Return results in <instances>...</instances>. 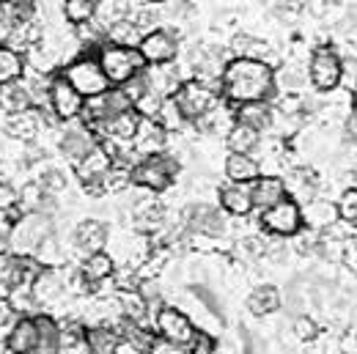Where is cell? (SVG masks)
<instances>
[{
    "label": "cell",
    "mask_w": 357,
    "mask_h": 354,
    "mask_svg": "<svg viewBox=\"0 0 357 354\" xmlns=\"http://www.w3.org/2000/svg\"><path fill=\"white\" fill-rule=\"evenodd\" d=\"M116 354H149V352H143V349H137V346H132L130 341H121V346L116 349Z\"/></svg>",
    "instance_id": "53"
},
{
    "label": "cell",
    "mask_w": 357,
    "mask_h": 354,
    "mask_svg": "<svg viewBox=\"0 0 357 354\" xmlns=\"http://www.w3.org/2000/svg\"><path fill=\"white\" fill-rule=\"evenodd\" d=\"M245 308L250 310V316L256 318H269L272 313L283 308V291L272 283H259L250 288L248 300H245Z\"/></svg>",
    "instance_id": "24"
},
{
    "label": "cell",
    "mask_w": 357,
    "mask_h": 354,
    "mask_svg": "<svg viewBox=\"0 0 357 354\" xmlns=\"http://www.w3.org/2000/svg\"><path fill=\"white\" fill-rule=\"evenodd\" d=\"M220 96L231 107L275 99V66L250 58H231L220 80Z\"/></svg>",
    "instance_id": "1"
},
{
    "label": "cell",
    "mask_w": 357,
    "mask_h": 354,
    "mask_svg": "<svg viewBox=\"0 0 357 354\" xmlns=\"http://www.w3.org/2000/svg\"><path fill=\"white\" fill-rule=\"evenodd\" d=\"M25 72H28L25 52H20L17 47L11 45H0V86L22 80Z\"/></svg>",
    "instance_id": "36"
},
{
    "label": "cell",
    "mask_w": 357,
    "mask_h": 354,
    "mask_svg": "<svg viewBox=\"0 0 357 354\" xmlns=\"http://www.w3.org/2000/svg\"><path fill=\"white\" fill-rule=\"evenodd\" d=\"M341 83H347L349 88L357 86V55L341 58Z\"/></svg>",
    "instance_id": "49"
},
{
    "label": "cell",
    "mask_w": 357,
    "mask_h": 354,
    "mask_svg": "<svg viewBox=\"0 0 357 354\" xmlns=\"http://www.w3.org/2000/svg\"><path fill=\"white\" fill-rule=\"evenodd\" d=\"M261 137H264V134L256 132L253 127L234 121V124H231V130L223 134V143L231 154H256V148H259Z\"/></svg>",
    "instance_id": "34"
},
{
    "label": "cell",
    "mask_w": 357,
    "mask_h": 354,
    "mask_svg": "<svg viewBox=\"0 0 357 354\" xmlns=\"http://www.w3.org/2000/svg\"><path fill=\"white\" fill-rule=\"evenodd\" d=\"M33 107V96L25 86V80L0 86V113H22Z\"/></svg>",
    "instance_id": "37"
},
{
    "label": "cell",
    "mask_w": 357,
    "mask_h": 354,
    "mask_svg": "<svg viewBox=\"0 0 357 354\" xmlns=\"http://www.w3.org/2000/svg\"><path fill=\"white\" fill-rule=\"evenodd\" d=\"M55 354H89L86 344V324L80 318H63L58 332V349Z\"/></svg>",
    "instance_id": "32"
},
{
    "label": "cell",
    "mask_w": 357,
    "mask_h": 354,
    "mask_svg": "<svg viewBox=\"0 0 357 354\" xmlns=\"http://www.w3.org/2000/svg\"><path fill=\"white\" fill-rule=\"evenodd\" d=\"M267 256V236L264 233H245L234 242V259L245 266H256Z\"/></svg>",
    "instance_id": "35"
},
{
    "label": "cell",
    "mask_w": 357,
    "mask_h": 354,
    "mask_svg": "<svg viewBox=\"0 0 357 354\" xmlns=\"http://www.w3.org/2000/svg\"><path fill=\"white\" fill-rule=\"evenodd\" d=\"M228 49L234 52V58H250V61H264L269 66H275V49L269 42H264L261 36H253V33H245V31H239V33H234V39H231V45Z\"/></svg>",
    "instance_id": "26"
},
{
    "label": "cell",
    "mask_w": 357,
    "mask_h": 354,
    "mask_svg": "<svg viewBox=\"0 0 357 354\" xmlns=\"http://www.w3.org/2000/svg\"><path fill=\"white\" fill-rule=\"evenodd\" d=\"M99 143V134L93 132V127L86 124L83 118H75V121H63L61 130H58V140H55V151L66 160V162H77L89 154L91 148Z\"/></svg>",
    "instance_id": "11"
},
{
    "label": "cell",
    "mask_w": 357,
    "mask_h": 354,
    "mask_svg": "<svg viewBox=\"0 0 357 354\" xmlns=\"http://www.w3.org/2000/svg\"><path fill=\"white\" fill-rule=\"evenodd\" d=\"M190 354H220V341L212 335V332H204L198 330V335L192 338V344L187 346Z\"/></svg>",
    "instance_id": "47"
},
{
    "label": "cell",
    "mask_w": 357,
    "mask_h": 354,
    "mask_svg": "<svg viewBox=\"0 0 357 354\" xmlns=\"http://www.w3.org/2000/svg\"><path fill=\"white\" fill-rule=\"evenodd\" d=\"M89 354H116L121 346V332L110 324H86Z\"/></svg>",
    "instance_id": "33"
},
{
    "label": "cell",
    "mask_w": 357,
    "mask_h": 354,
    "mask_svg": "<svg viewBox=\"0 0 357 354\" xmlns=\"http://www.w3.org/2000/svg\"><path fill=\"white\" fill-rule=\"evenodd\" d=\"M75 269H77V277L83 280V286H86V288L99 291L102 286H107V283L113 280V275H116V269H119V266H116L113 256H110L107 250H99V253L83 256Z\"/></svg>",
    "instance_id": "17"
},
{
    "label": "cell",
    "mask_w": 357,
    "mask_h": 354,
    "mask_svg": "<svg viewBox=\"0 0 357 354\" xmlns=\"http://www.w3.org/2000/svg\"><path fill=\"white\" fill-rule=\"evenodd\" d=\"M352 93H355V105H357V86H355V88H352Z\"/></svg>",
    "instance_id": "56"
},
{
    "label": "cell",
    "mask_w": 357,
    "mask_h": 354,
    "mask_svg": "<svg viewBox=\"0 0 357 354\" xmlns=\"http://www.w3.org/2000/svg\"><path fill=\"white\" fill-rule=\"evenodd\" d=\"M0 3H3V6H11V3H14V0H0Z\"/></svg>",
    "instance_id": "55"
},
{
    "label": "cell",
    "mask_w": 357,
    "mask_h": 354,
    "mask_svg": "<svg viewBox=\"0 0 357 354\" xmlns=\"http://www.w3.org/2000/svg\"><path fill=\"white\" fill-rule=\"evenodd\" d=\"M168 140H171V134L165 132L154 118H140L137 132H135L130 146H132V151L140 160V157H151V154L168 151Z\"/></svg>",
    "instance_id": "21"
},
{
    "label": "cell",
    "mask_w": 357,
    "mask_h": 354,
    "mask_svg": "<svg viewBox=\"0 0 357 354\" xmlns=\"http://www.w3.org/2000/svg\"><path fill=\"white\" fill-rule=\"evenodd\" d=\"M140 39H143V31L135 25L130 17L119 20V22L110 25L107 33H105V42H107V45H119V47H137Z\"/></svg>",
    "instance_id": "40"
},
{
    "label": "cell",
    "mask_w": 357,
    "mask_h": 354,
    "mask_svg": "<svg viewBox=\"0 0 357 354\" xmlns=\"http://www.w3.org/2000/svg\"><path fill=\"white\" fill-rule=\"evenodd\" d=\"M300 209H303V228L316 231V233H324V231H330L338 222V209L330 201L313 198L308 203H303Z\"/></svg>",
    "instance_id": "29"
},
{
    "label": "cell",
    "mask_w": 357,
    "mask_h": 354,
    "mask_svg": "<svg viewBox=\"0 0 357 354\" xmlns=\"http://www.w3.org/2000/svg\"><path fill=\"white\" fill-rule=\"evenodd\" d=\"M124 17H127V3H124V0H96L91 28H96V31L105 36L107 28L116 25L119 20H124Z\"/></svg>",
    "instance_id": "38"
},
{
    "label": "cell",
    "mask_w": 357,
    "mask_h": 354,
    "mask_svg": "<svg viewBox=\"0 0 357 354\" xmlns=\"http://www.w3.org/2000/svg\"><path fill=\"white\" fill-rule=\"evenodd\" d=\"M93 8H96V0H63L61 3V17L72 28H83V25H91Z\"/></svg>",
    "instance_id": "41"
},
{
    "label": "cell",
    "mask_w": 357,
    "mask_h": 354,
    "mask_svg": "<svg viewBox=\"0 0 357 354\" xmlns=\"http://www.w3.org/2000/svg\"><path fill=\"white\" fill-rule=\"evenodd\" d=\"M55 215L50 212H20L11 222V245L14 256H33V250L55 231Z\"/></svg>",
    "instance_id": "3"
},
{
    "label": "cell",
    "mask_w": 357,
    "mask_h": 354,
    "mask_svg": "<svg viewBox=\"0 0 357 354\" xmlns=\"http://www.w3.org/2000/svg\"><path fill=\"white\" fill-rule=\"evenodd\" d=\"M113 165H116V162H113L110 148L99 140L83 160H77V162L72 165V174H75V178H77L86 190L96 192V195H102V192H99V184H102V178L110 174Z\"/></svg>",
    "instance_id": "15"
},
{
    "label": "cell",
    "mask_w": 357,
    "mask_h": 354,
    "mask_svg": "<svg viewBox=\"0 0 357 354\" xmlns=\"http://www.w3.org/2000/svg\"><path fill=\"white\" fill-rule=\"evenodd\" d=\"M61 75L80 91V96H86V99L99 96V93H105V91L110 88V80L105 77V72H102V66L96 61V52H80L77 58H72L61 69Z\"/></svg>",
    "instance_id": "6"
},
{
    "label": "cell",
    "mask_w": 357,
    "mask_h": 354,
    "mask_svg": "<svg viewBox=\"0 0 357 354\" xmlns=\"http://www.w3.org/2000/svg\"><path fill=\"white\" fill-rule=\"evenodd\" d=\"M0 354H8V349H6V338H0Z\"/></svg>",
    "instance_id": "54"
},
{
    "label": "cell",
    "mask_w": 357,
    "mask_h": 354,
    "mask_svg": "<svg viewBox=\"0 0 357 354\" xmlns=\"http://www.w3.org/2000/svg\"><path fill=\"white\" fill-rule=\"evenodd\" d=\"M154 121H157L168 134H181L184 127H190L187 118H184V113L178 110V105L174 102V96H168V99L162 102V107H160V113L154 116Z\"/></svg>",
    "instance_id": "42"
},
{
    "label": "cell",
    "mask_w": 357,
    "mask_h": 354,
    "mask_svg": "<svg viewBox=\"0 0 357 354\" xmlns=\"http://www.w3.org/2000/svg\"><path fill=\"white\" fill-rule=\"evenodd\" d=\"M151 327H154V332H157L160 341L181 346V349H187L192 344V338L198 335L195 321L178 308V305H162V308L154 313Z\"/></svg>",
    "instance_id": "7"
},
{
    "label": "cell",
    "mask_w": 357,
    "mask_h": 354,
    "mask_svg": "<svg viewBox=\"0 0 357 354\" xmlns=\"http://www.w3.org/2000/svg\"><path fill=\"white\" fill-rule=\"evenodd\" d=\"M107 236H110V225L102 217H83L72 225L69 231V245H72V259H83L91 253H99L107 247Z\"/></svg>",
    "instance_id": "13"
},
{
    "label": "cell",
    "mask_w": 357,
    "mask_h": 354,
    "mask_svg": "<svg viewBox=\"0 0 357 354\" xmlns=\"http://www.w3.org/2000/svg\"><path fill=\"white\" fill-rule=\"evenodd\" d=\"M96 61H99L105 77L110 80V86H124L127 80H132L137 72L146 69L137 47H119L105 42L96 49Z\"/></svg>",
    "instance_id": "5"
},
{
    "label": "cell",
    "mask_w": 357,
    "mask_h": 354,
    "mask_svg": "<svg viewBox=\"0 0 357 354\" xmlns=\"http://www.w3.org/2000/svg\"><path fill=\"white\" fill-rule=\"evenodd\" d=\"M280 178L286 187V198H291L294 203L303 206L313 198H319V178L311 168H289Z\"/></svg>",
    "instance_id": "22"
},
{
    "label": "cell",
    "mask_w": 357,
    "mask_h": 354,
    "mask_svg": "<svg viewBox=\"0 0 357 354\" xmlns=\"http://www.w3.org/2000/svg\"><path fill=\"white\" fill-rule=\"evenodd\" d=\"M231 220L218 203H209L204 198L187 201L181 206V222L190 233L195 236H209V239H223L231 231Z\"/></svg>",
    "instance_id": "4"
},
{
    "label": "cell",
    "mask_w": 357,
    "mask_h": 354,
    "mask_svg": "<svg viewBox=\"0 0 357 354\" xmlns=\"http://www.w3.org/2000/svg\"><path fill=\"white\" fill-rule=\"evenodd\" d=\"M259 228L261 233L275 239H291L303 231V209L291 198H283L280 203L259 212Z\"/></svg>",
    "instance_id": "8"
},
{
    "label": "cell",
    "mask_w": 357,
    "mask_h": 354,
    "mask_svg": "<svg viewBox=\"0 0 357 354\" xmlns=\"http://www.w3.org/2000/svg\"><path fill=\"white\" fill-rule=\"evenodd\" d=\"M137 124H140V116L135 110H124L113 118L93 124V132L99 134V140L105 146H130L135 132H137Z\"/></svg>",
    "instance_id": "18"
},
{
    "label": "cell",
    "mask_w": 357,
    "mask_h": 354,
    "mask_svg": "<svg viewBox=\"0 0 357 354\" xmlns=\"http://www.w3.org/2000/svg\"><path fill=\"white\" fill-rule=\"evenodd\" d=\"M20 318V313L14 310V305L8 302V297L6 294H0V338H6L8 335V330L14 327V321Z\"/></svg>",
    "instance_id": "48"
},
{
    "label": "cell",
    "mask_w": 357,
    "mask_h": 354,
    "mask_svg": "<svg viewBox=\"0 0 357 354\" xmlns=\"http://www.w3.org/2000/svg\"><path fill=\"white\" fill-rule=\"evenodd\" d=\"M36 327H39L36 354H55V349H58V332H61V318L42 310V313H36Z\"/></svg>",
    "instance_id": "39"
},
{
    "label": "cell",
    "mask_w": 357,
    "mask_h": 354,
    "mask_svg": "<svg viewBox=\"0 0 357 354\" xmlns=\"http://www.w3.org/2000/svg\"><path fill=\"white\" fill-rule=\"evenodd\" d=\"M137 52L143 58L146 66H162V63H174L181 52V42H178L176 31L171 28H154V31H146Z\"/></svg>",
    "instance_id": "14"
},
{
    "label": "cell",
    "mask_w": 357,
    "mask_h": 354,
    "mask_svg": "<svg viewBox=\"0 0 357 354\" xmlns=\"http://www.w3.org/2000/svg\"><path fill=\"white\" fill-rule=\"evenodd\" d=\"M338 209V220L344 222H357V187H347L335 203Z\"/></svg>",
    "instance_id": "46"
},
{
    "label": "cell",
    "mask_w": 357,
    "mask_h": 354,
    "mask_svg": "<svg viewBox=\"0 0 357 354\" xmlns=\"http://www.w3.org/2000/svg\"><path fill=\"white\" fill-rule=\"evenodd\" d=\"M264 11L278 22H294L303 14V0H264Z\"/></svg>",
    "instance_id": "43"
},
{
    "label": "cell",
    "mask_w": 357,
    "mask_h": 354,
    "mask_svg": "<svg viewBox=\"0 0 357 354\" xmlns=\"http://www.w3.org/2000/svg\"><path fill=\"white\" fill-rule=\"evenodd\" d=\"M14 25H17V20H14L11 8L0 3V45H6V42H8V36H11Z\"/></svg>",
    "instance_id": "50"
},
{
    "label": "cell",
    "mask_w": 357,
    "mask_h": 354,
    "mask_svg": "<svg viewBox=\"0 0 357 354\" xmlns=\"http://www.w3.org/2000/svg\"><path fill=\"white\" fill-rule=\"evenodd\" d=\"M47 102H50V113L63 124V121H75L83 116L86 107V96H80V91L75 88L61 72L50 75L47 83Z\"/></svg>",
    "instance_id": "9"
},
{
    "label": "cell",
    "mask_w": 357,
    "mask_h": 354,
    "mask_svg": "<svg viewBox=\"0 0 357 354\" xmlns=\"http://www.w3.org/2000/svg\"><path fill=\"white\" fill-rule=\"evenodd\" d=\"M223 174L228 181H239V184H250L261 176V165L253 154H225Z\"/></svg>",
    "instance_id": "31"
},
{
    "label": "cell",
    "mask_w": 357,
    "mask_h": 354,
    "mask_svg": "<svg viewBox=\"0 0 357 354\" xmlns=\"http://www.w3.org/2000/svg\"><path fill=\"white\" fill-rule=\"evenodd\" d=\"M160 28H184L195 20L198 14V0H160Z\"/></svg>",
    "instance_id": "28"
},
{
    "label": "cell",
    "mask_w": 357,
    "mask_h": 354,
    "mask_svg": "<svg viewBox=\"0 0 357 354\" xmlns=\"http://www.w3.org/2000/svg\"><path fill=\"white\" fill-rule=\"evenodd\" d=\"M250 192H253V209L256 212H264L286 198L283 178L275 176V174H261L256 181H250Z\"/></svg>",
    "instance_id": "27"
},
{
    "label": "cell",
    "mask_w": 357,
    "mask_h": 354,
    "mask_svg": "<svg viewBox=\"0 0 357 354\" xmlns=\"http://www.w3.org/2000/svg\"><path fill=\"white\" fill-rule=\"evenodd\" d=\"M218 206L223 209L228 217L234 220H242V217H250L256 209H253V192H250V184H239V181H228L223 187H218Z\"/></svg>",
    "instance_id": "19"
},
{
    "label": "cell",
    "mask_w": 357,
    "mask_h": 354,
    "mask_svg": "<svg viewBox=\"0 0 357 354\" xmlns=\"http://www.w3.org/2000/svg\"><path fill=\"white\" fill-rule=\"evenodd\" d=\"M308 86L319 93H330L341 86V55L335 47H316L308 58Z\"/></svg>",
    "instance_id": "10"
},
{
    "label": "cell",
    "mask_w": 357,
    "mask_h": 354,
    "mask_svg": "<svg viewBox=\"0 0 357 354\" xmlns=\"http://www.w3.org/2000/svg\"><path fill=\"white\" fill-rule=\"evenodd\" d=\"M42 269H63V266H72V245L69 239H63V233L55 228L45 242L33 250L31 256Z\"/></svg>",
    "instance_id": "20"
},
{
    "label": "cell",
    "mask_w": 357,
    "mask_h": 354,
    "mask_svg": "<svg viewBox=\"0 0 357 354\" xmlns=\"http://www.w3.org/2000/svg\"><path fill=\"white\" fill-rule=\"evenodd\" d=\"M291 330H294V338H300V341H316L319 338V324L313 321L311 313L291 316Z\"/></svg>",
    "instance_id": "45"
},
{
    "label": "cell",
    "mask_w": 357,
    "mask_h": 354,
    "mask_svg": "<svg viewBox=\"0 0 357 354\" xmlns=\"http://www.w3.org/2000/svg\"><path fill=\"white\" fill-rule=\"evenodd\" d=\"M234 121L239 124H248L253 127L256 132L267 134L275 127V110H272V102L261 99V102H245V105H236L234 107Z\"/></svg>",
    "instance_id": "25"
},
{
    "label": "cell",
    "mask_w": 357,
    "mask_h": 354,
    "mask_svg": "<svg viewBox=\"0 0 357 354\" xmlns=\"http://www.w3.org/2000/svg\"><path fill=\"white\" fill-rule=\"evenodd\" d=\"M308 88V66L286 61L275 66V93H303Z\"/></svg>",
    "instance_id": "30"
},
{
    "label": "cell",
    "mask_w": 357,
    "mask_h": 354,
    "mask_svg": "<svg viewBox=\"0 0 357 354\" xmlns=\"http://www.w3.org/2000/svg\"><path fill=\"white\" fill-rule=\"evenodd\" d=\"M149 354H190L187 349H181V346H174V344H165V341H157Z\"/></svg>",
    "instance_id": "52"
},
{
    "label": "cell",
    "mask_w": 357,
    "mask_h": 354,
    "mask_svg": "<svg viewBox=\"0 0 357 354\" xmlns=\"http://www.w3.org/2000/svg\"><path fill=\"white\" fill-rule=\"evenodd\" d=\"M0 215H20V184L6 176H0Z\"/></svg>",
    "instance_id": "44"
},
{
    "label": "cell",
    "mask_w": 357,
    "mask_h": 354,
    "mask_svg": "<svg viewBox=\"0 0 357 354\" xmlns=\"http://www.w3.org/2000/svg\"><path fill=\"white\" fill-rule=\"evenodd\" d=\"M36 346H39L36 316H20L6 335V349L8 354H36Z\"/></svg>",
    "instance_id": "23"
},
{
    "label": "cell",
    "mask_w": 357,
    "mask_h": 354,
    "mask_svg": "<svg viewBox=\"0 0 357 354\" xmlns=\"http://www.w3.org/2000/svg\"><path fill=\"white\" fill-rule=\"evenodd\" d=\"M47 118H55V116H45L36 107L22 110V113H3V132L8 134V137H14V140L31 143V140H39Z\"/></svg>",
    "instance_id": "16"
},
{
    "label": "cell",
    "mask_w": 357,
    "mask_h": 354,
    "mask_svg": "<svg viewBox=\"0 0 357 354\" xmlns=\"http://www.w3.org/2000/svg\"><path fill=\"white\" fill-rule=\"evenodd\" d=\"M178 171H181V162L171 151L140 157L132 168V187L154 192V195H162V192H168L174 187Z\"/></svg>",
    "instance_id": "2"
},
{
    "label": "cell",
    "mask_w": 357,
    "mask_h": 354,
    "mask_svg": "<svg viewBox=\"0 0 357 354\" xmlns=\"http://www.w3.org/2000/svg\"><path fill=\"white\" fill-rule=\"evenodd\" d=\"M335 31L338 33H344V36H349V33H355L357 31V11L355 8H349L338 22H335Z\"/></svg>",
    "instance_id": "51"
},
{
    "label": "cell",
    "mask_w": 357,
    "mask_h": 354,
    "mask_svg": "<svg viewBox=\"0 0 357 354\" xmlns=\"http://www.w3.org/2000/svg\"><path fill=\"white\" fill-rule=\"evenodd\" d=\"M220 99H223L220 91H215L212 86H206V83H198V80H184L176 88V93H174V102L178 105V110L184 113L187 124L198 121V118H201L204 113H209Z\"/></svg>",
    "instance_id": "12"
}]
</instances>
